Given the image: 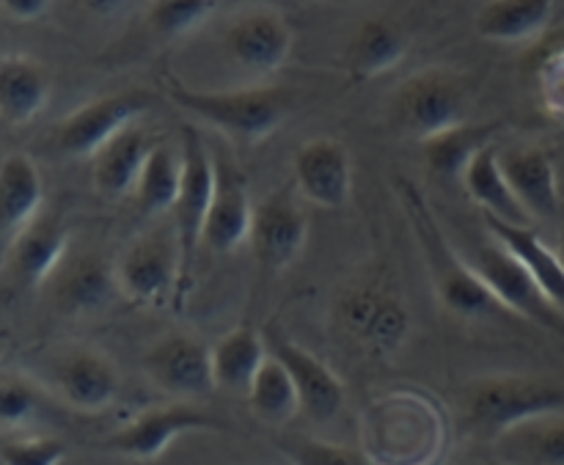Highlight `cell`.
Returning <instances> with one entry per match:
<instances>
[{"instance_id": "1", "label": "cell", "mask_w": 564, "mask_h": 465, "mask_svg": "<svg viewBox=\"0 0 564 465\" xmlns=\"http://www.w3.org/2000/svg\"><path fill=\"white\" fill-rule=\"evenodd\" d=\"M564 389L554 380L527 378V375H501L477 380L463 394V419L474 435L499 441L510 430L532 419L562 413Z\"/></svg>"}, {"instance_id": "2", "label": "cell", "mask_w": 564, "mask_h": 465, "mask_svg": "<svg viewBox=\"0 0 564 465\" xmlns=\"http://www.w3.org/2000/svg\"><path fill=\"white\" fill-rule=\"evenodd\" d=\"M169 94L182 110L218 127L224 136H229L237 143H246V147H253V143L273 136L290 113V91L275 86L237 88V91H196V88L169 80Z\"/></svg>"}, {"instance_id": "3", "label": "cell", "mask_w": 564, "mask_h": 465, "mask_svg": "<svg viewBox=\"0 0 564 465\" xmlns=\"http://www.w3.org/2000/svg\"><path fill=\"white\" fill-rule=\"evenodd\" d=\"M405 204L408 213H411L419 242H422L424 248V257H427L430 275H433L438 301L444 303L452 314L468 320L494 317V314L505 312V309L499 306V301L494 298V292L485 286V281L468 268L466 259H463L460 253L446 242V237L441 235L433 213L427 209V204H424L422 193H419L416 187H405Z\"/></svg>"}, {"instance_id": "4", "label": "cell", "mask_w": 564, "mask_h": 465, "mask_svg": "<svg viewBox=\"0 0 564 465\" xmlns=\"http://www.w3.org/2000/svg\"><path fill=\"white\" fill-rule=\"evenodd\" d=\"M397 125L422 143L468 125V91L460 77L427 69L402 83L394 99Z\"/></svg>"}, {"instance_id": "5", "label": "cell", "mask_w": 564, "mask_h": 465, "mask_svg": "<svg viewBox=\"0 0 564 465\" xmlns=\"http://www.w3.org/2000/svg\"><path fill=\"white\" fill-rule=\"evenodd\" d=\"M182 191L174 204L176 246H180V295L191 284V268L198 246H204V226L215 198V158L193 127L182 132Z\"/></svg>"}, {"instance_id": "6", "label": "cell", "mask_w": 564, "mask_h": 465, "mask_svg": "<svg viewBox=\"0 0 564 465\" xmlns=\"http://www.w3.org/2000/svg\"><path fill=\"white\" fill-rule=\"evenodd\" d=\"M468 268L485 281V286L494 292L507 314H516V317L564 336V317L560 309L549 301V295L540 290L529 270L496 237L488 235V240L474 248V259L468 262Z\"/></svg>"}, {"instance_id": "7", "label": "cell", "mask_w": 564, "mask_h": 465, "mask_svg": "<svg viewBox=\"0 0 564 465\" xmlns=\"http://www.w3.org/2000/svg\"><path fill=\"white\" fill-rule=\"evenodd\" d=\"M224 424L207 411L196 408L193 402H171V405L149 408L121 424L113 435H108L105 446L113 455L127 457L135 463L158 461L165 455L176 439L187 433H202V430H220Z\"/></svg>"}, {"instance_id": "8", "label": "cell", "mask_w": 564, "mask_h": 465, "mask_svg": "<svg viewBox=\"0 0 564 465\" xmlns=\"http://www.w3.org/2000/svg\"><path fill=\"white\" fill-rule=\"evenodd\" d=\"M341 331L364 350L389 356L400 350L411 331V314L391 290L378 284L352 286L336 309Z\"/></svg>"}, {"instance_id": "9", "label": "cell", "mask_w": 564, "mask_h": 465, "mask_svg": "<svg viewBox=\"0 0 564 465\" xmlns=\"http://www.w3.org/2000/svg\"><path fill=\"white\" fill-rule=\"evenodd\" d=\"M147 91H119L99 97L66 116L55 130V147L69 158H97L113 138L135 127L149 108Z\"/></svg>"}, {"instance_id": "10", "label": "cell", "mask_w": 564, "mask_h": 465, "mask_svg": "<svg viewBox=\"0 0 564 465\" xmlns=\"http://www.w3.org/2000/svg\"><path fill=\"white\" fill-rule=\"evenodd\" d=\"M143 372L149 383L174 402L204 400L213 394L215 369L213 350L196 336L169 334L143 356Z\"/></svg>"}, {"instance_id": "11", "label": "cell", "mask_w": 564, "mask_h": 465, "mask_svg": "<svg viewBox=\"0 0 564 465\" xmlns=\"http://www.w3.org/2000/svg\"><path fill=\"white\" fill-rule=\"evenodd\" d=\"M116 284L138 306H160L180 292V246L165 235H147L132 242L116 264Z\"/></svg>"}, {"instance_id": "12", "label": "cell", "mask_w": 564, "mask_h": 465, "mask_svg": "<svg viewBox=\"0 0 564 465\" xmlns=\"http://www.w3.org/2000/svg\"><path fill=\"white\" fill-rule=\"evenodd\" d=\"M264 339H268L270 356L279 358L290 378L295 380L301 411L317 424L339 417V411L345 408V383L339 380V375L325 367L314 353L295 345L290 336L279 334V331H270Z\"/></svg>"}, {"instance_id": "13", "label": "cell", "mask_w": 564, "mask_h": 465, "mask_svg": "<svg viewBox=\"0 0 564 465\" xmlns=\"http://www.w3.org/2000/svg\"><path fill=\"white\" fill-rule=\"evenodd\" d=\"M308 237L306 213L286 193L264 198L253 207L251 248L257 262L270 273H281L301 257Z\"/></svg>"}, {"instance_id": "14", "label": "cell", "mask_w": 564, "mask_h": 465, "mask_svg": "<svg viewBox=\"0 0 564 465\" xmlns=\"http://www.w3.org/2000/svg\"><path fill=\"white\" fill-rule=\"evenodd\" d=\"M295 182L301 196L314 207H345L352 191L350 154L334 138H314L297 149Z\"/></svg>"}, {"instance_id": "15", "label": "cell", "mask_w": 564, "mask_h": 465, "mask_svg": "<svg viewBox=\"0 0 564 465\" xmlns=\"http://www.w3.org/2000/svg\"><path fill=\"white\" fill-rule=\"evenodd\" d=\"M53 386L72 411L102 413L119 400L121 378L102 353L72 350L55 364Z\"/></svg>"}, {"instance_id": "16", "label": "cell", "mask_w": 564, "mask_h": 465, "mask_svg": "<svg viewBox=\"0 0 564 465\" xmlns=\"http://www.w3.org/2000/svg\"><path fill=\"white\" fill-rule=\"evenodd\" d=\"M253 207L248 182L229 160H215V198L204 226V246L209 251L229 253L251 240Z\"/></svg>"}, {"instance_id": "17", "label": "cell", "mask_w": 564, "mask_h": 465, "mask_svg": "<svg viewBox=\"0 0 564 465\" xmlns=\"http://www.w3.org/2000/svg\"><path fill=\"white\" fill-rule=\"evenodd\" d=\"M226 53L251 75H273L292 53V31L273 11H257L226 31Z\"/></svg>"}, {"instance_id": "18", "label": "cell", "mask_w": 564, "mask_h": 465, "mask_svg": "<svg viewBox=\"0 0 564 465\" xmlns=\"http://www.w3.org/2000/svg\"><path fill=\"white\" fill-rule=\"evenodd\" d=\"M499 160L512 193L532 218L549 220L560 215V176H556L554 160L543 149L516 147L507 154H499Z\"/></svg>"}, {"instance_id": "19", "label": "cell", "mask_w": 564, "mask_h": 465, "mask_svg": "<svg viewBox=\"0 0 564 465\" xmlns=\"http://www.w3.org/2000/svg\"><path fill=\"white\" fill-rule=\"evenodd\" d=\"M42 174L28 154H9L0 165V226L9 251L17 237L39 220L42 209Z\"/></svg>"}, {"instance_id": "20", "label": "cell", "mask_w": 564, "mask_h": 465, "mask_svg": "<svg viewBox=\"0 0 564 465\" xmlns=\"http://www.w3.org/2000/svg\"><path fill=\"white\" fill-rule=\"evenodd\" d=\"M69 248V229L55 218H39L36 224L28 226L14 246L9 248V268L14 273L17 284L25 290H36L50 275L58 270Z\"/></svg>"}, {"instance_id": "21", "label": "cell", "mask_w": 564, "mask_h": 465, "mask_svg": "<svg viewBox=\"0 0 564 465\" xmlns=\"http://www.w3.org/2000/svg\"><path fill=\"white\" fill-rule=\"evenodd\" d=\"M160 141H152L143 127H130L121 132L119 138L108 143L102 152L94 158V185L102 196L121 198V196H135L138 180L143 174L149 154L154 152Z\"/></svg>"}, {"instance_id": "22", "label": "cell", "mask_w": 564, "mask_h": 465, "mask_svg": "<svg viewBox=\"0 0 564 465\" xmlns=\"http://www.w3.org/2000/svg\"><path fill=\"white\" fill-rule=\"evenodd\" d=\"M50 75L28 55H6L0 61V116L9 127H25L47 105Z\"/></svg>"}, {"instance_id": "23", "label": "cell", "mask_w": 564, "mask_h": 465, "mask_svg": "<svg viewBox=\"0 0 564 465\" xmlns=\"http://www.w3.org/2000/svg\"><path fill=\"white\" fill-rule=\"evenodd\" d=\"M485 229L529 270L549 301L564 312V264L556 257V248L545 246L532 226H510L496 218H485Z\"/></svg>"}, {"instance_id": "24", "label": "cell", "mask_w": 564, "mask_h": 465, "mask_svg": "<svg viewBox=\"0 0 564 465\" xmlns=\"http://www.w3.org/2000/svg\"><path fill=\"white\" fill-rule=\"evenodd\" d=\"M270 358L268 339L251 325L229 331L218 345L213 347L215 386L229 394L248 397L253 380L262 372L264 361Z\"/></svg>"}, {"instance_id": "25", "label": "cell", "mask_w": 564, "mask_h": 465, "mask_svg": "<svg viewBox=\"0 0 564 465\" xmlns=\"http://www.w3.org/2000/svg\"><path fill=\"white\" fill-rule=\"evenodd\" d=\"M463 187L471 196V202L482 207L485 218H496L510 226H532V215L518 202L505 171H501V160L496 147L482 149L474 158V163L463 174Z\"/></svg>"}, {"instance_id": "26", "label": "cell", "mask_w": 564, "mask_h": 465, "mask_svg": "<svg viewBox=\"0 0 564 465\" xmlns=\"http://www.w3.org/2000/svg\"><path fill=\"white\" fill-rule=\"evenodd\" d=\"M554 20L549 0H494L477 14V33L501 44H521L543 36Z\"/></svg>"}, {"instance_id": "27", "label": "cell", "mask_w": 564, "mask_h": 465, "mask_svg": "<svg viewBox=\"0 0 564 465\" xmlns=\"http://www.w3.org/2000/svg\"><path fill=\"white\" fill-rule=\"evenodd\" d=\"M408 55V33L386 17L361 22L350 47V75L372 80L400 66Z\"/></svg>"}, {"instance_id": "28", "label": "cell", "mask_w": 564, "mask_h": 465, "mask_svg": "<svg viewBox=\"0 0 564 465\" xmlns=\"http://www.w3.org/2000/svg\"><path fill=\"white\" fill-rule=\"evenodd\" d=\"M505 465H564V417L532 419L496 441Z\"/></svg>"}, {"instance_id": "29", "label": "cell", "mask_w": 564, "mask_h": 465, "mask_svg": "<svg viewBox=\"0 0 564 465\" xmlns=\"http://www.w3.org/2000/svg\"><path fill=\"white\" fill-rule=\"evenodd\" d=\"M182 149L176 152L171 143L160 141L154 152L149 154L143 174L135 187V204L143 215L158 218V215L174 213V204L182 191Z\"/></svg>"}, {"instance_id": "30", "label": "cell", "mask_w": 564, "mask_h": 465, "mask_svg": "<svg viewBox=\"0 0 564 465\" xmlns=\"http://www.w3.org/2000/svg\"><path fill=\"white\" fill-rule=\"evenodd\" d=\"M248 405L251 413L268 428H284L301 413V397H297L295 380L290 378L284 364L270 356L264 361L262 372L253 380L248 391Z\"/></svg>"}, {"instance_id": "31", "label": "cell", "mask_w": 564, "mask_h": 465, "mask_svg": "<svg viewBox=\"0 0 564 465\" xmlns=\"http://www.w3.org/2000/svg\"><path fill=\"white\" fill-rule=\"evenodd\" d=\"M490 136H494V127L463 125L457 130H449L444 136L433 138V141L422 143L424 160H427L433 174L444 176V180H463V174L474 163V158L482 149L494 147Z\"/></svg>"}, {"instance_id": "32", "label": "cell", "mask_w": 564, "mask_h": 465, "mask_svg": "<svg viewBox=\"0 0 564 465\" xmlns=\"http://www.w3.org/2000/svg\"><path fill=\"white\" fill-rule=\"evenodd\" d=\"M119 292L116 284V268H108L102 259L86 257L77 259L66 275L61 279V303H64L69 312L77 314H91L97 309H102L110 301V295Z\"/></svg>"}, {"instance_id": "33", "label": "cell", "mask_w": 564, "mask_h": 465, "mask_svg": "<svg viewBox=\"0 0 564 465\" xmlns=\"http://www.w3.org/2000/svg\"><path fill=\"white\" fill-rule=\"evenodd\" d=\"M209 0H160L149 6V25L165 39H182L198 31L213 17Z\"/></svg>"}, {"instance_id": "34", "label": "cell", "mask_w": 564, "mask_h": 465, "mask_svg": "<svg viewBox=\"0 0 564 465\" xmlns=\"http://www.w3.org/2000/svg\"><path fill=\"white\" fill-rule=\"evenodd\" d=\"M279 450L292 465H369L361 452L312 435H284Z\"/></svg>"}, {"instance_id": "35", "label": "cell", "mask_w": 564, "mask_h": 465, "mask_svg": "<svg viewBox=\"0 0 564 465\" xmlns=\"http://www.w3.org/2000/svg\"><path fill=\"white\" fill-rule=\"evenodd\" d=\"M39 413V389L22 375H3L0 383V424L6 435L28 428Z\"/></svg>"}, {"instance_id": "36", "label": "cell", "mask_w": 564, "mask_h": 465, "mask_svg": "<svg viewBox=\"0 0 564 465\" xmlns=\"http://www.w3.org/2000/svg\"><path fill=\"white\" fill-rule=\"evenodd\" d=\"M66 457V446L58 439L44 435H6L0 446L3 465H61Z\"/></svg>"}, {"instance_id": "37", "label": "cell", "mask_w": 564, "mask_h": 465, "mask_svg": "<svg viewBox=\"0 0 564 465\" xmlns=\"http://www.w3.org/2000/svg\"><path fill=\"white\" fill-rule=\"evenodd\" d=\"M538 97L545 113L564 125V47L551 50L538 66Z\"/></svg>"}, {"instance_id": "38", "label": "cell", "mask_w": 564, "mask_h": 465, "mask_svg": "<svg viewBox=\"0 0 564 465\" xmlns=\"http://www.w3.org/2000/svg\"><path fill=\"white\" fill-rule=\"evenodd\" d=\"M50 3H44V0H3V11L9 17H14V20H39V17L47 14Z\"/></svg>"}, {"instance_id": "39", "label": "cell", "mask_w": 564, "mask_h": 465, "mask_svg": "<svg viewBox=\"0 0 564 465\" xmlns=\"http://www.w3.org/2000/svg\"><path fill=\"white\" fill-rule=\"evenodd\" d=\"M556 257H560V262L564 264V229L560 231V240H556Z\"/></svg>"}]
</instances>
